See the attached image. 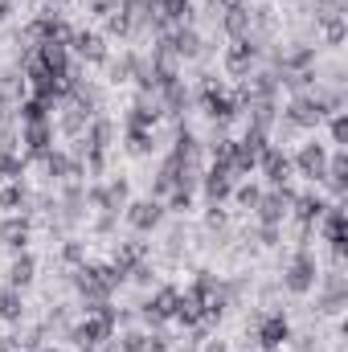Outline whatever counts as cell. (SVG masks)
I'll list each match as a JSON object with an SVG mask.
<instances>
[{"label":"cell","mask_w":348,"mask_h":352,"mask_svg":"<svg viewBox=\"0 0 348 352\" xmlns=\"http://www.w3.org/2000/svg\"><path fill=\"white\" fill-rule=\"evenodd\" d=\"M70 278H74V287H78V295H83V311H94L98 303H111L115 287H119L127 274L115 263H78Z\"/></svg>","instance_id":"6da1fadb"},{"label":"cell","mask_w":348,"mask_h":352,"mask_svg":"<svg viewBox=\"0 0 348 352\" xmlns=\"http://www.w3.org/2000/svg\"><path fill=\"white\" fill-rule=\"evenodd\" d=\"M115 324H119V311H115L111 303H98L94 311H87V316L70 328V340L83 352H94V349H102L107 340H115Z\"/></svg>","instance_id":"7a4b0ae2"},{"label":"cell","mask_w":348,"mask_h":352,"mask_svg":"<svg viewBox=\"0 0 348 352\" xmlns=\"http://www.w3.org/2000/svg\"><path fill=\"white\" fill-rule=\"evenodd\" d=\"M316 283H320V263H316V254H312L307 246H299L295 258H291V266H287V274H283V287H287L291 295H307Z\"/></svg>","instance_id":"3957f363"},{"label":"cell","mask_w":348,"mask_h":352,"mask_svg":"<svg viewBox=\"0 0 348 352\" xmlns=\"http://www.w3.org/2000/svg\"><path fill=\"white\" fill-rule=\"evenodd\" d=\"M201 107H205V115H209L217 127H226L230 119H238V115H242L238 98H234V94H226L221 82H213V78H205V82H201Z\"/></svg>","instance_id":"277c9868"},{"label":"cell","mask_w":348,"mask_h":352,"mask_svg":"<svg viewBox=\"0 0 348 352\" xmlns=\"http://www.w3.org/2000/svg\"><path fill=\"white\" fill-rule=\"evenodd\" d=\"M33 62H37V66H41L45 74L62 78V82H70V78H74L70 45H62V41H37V54H33Z\"/></svg>","instance_id":"5b68a950"},{"label":"cell","mask_w":348,"mask_h":352,"mask_svg":"<svg viewBox=\"0 0 348 352\" xmlns=\"http://www.w3.org/2000/svg\"><path fill=\"white\" fill-rule=\"evenodd\" d=\"M291 201H295V192H291L287 184H274L270 192H262L259 205H254L259 226H283V221H287V213H291Z\"/></svg>","instance_id":"8992f818"},{"label":"cell","mask_w":348,"mask_h":352,"mask_svg":"<svg viewBox=\"0 0 348 352\" xmlns=\"http://www.w3.org/2000/svg\"><path fill=\"white\" fill-rule=\"evenodd\" d=\"M283 119H287V127H320L328 115H324V107H320V98H316L312 90H299V94L287 102Z\"/></svg>","instance_id":"52a82bcc"},{"label":"cell","mask_w":348,"mask_h":352,"mask_svg":"<svg viewBox=\"0 0 348 352\" xmlns=\"http://www.w3.org/2000/svg\"><path fill=\"white\" fill-rule=\"evenodd\" d=\"M164 41H168V50H173L176 62H193V58L205 54V41H201V33H197L193 25H173V29H164Z\"/></svg>","instance_id":"ba28073f"},{"label":"cell","mask_w":348,"mask_h":352,"mask_svg":"<svg viewBox=\"0 0 348 352\" xmlns=\"http://www.w3.org/2000/svg\"><path fill=\"white\" fill-rule=\"evenodd\" d=\"M316 226L324 230V238H328L332 254H336V258H345V254H348V217H345V209H340V205H328V209H324V217H320Z\"/></svg>","instance_id":"9c48e42d"},{"label":"cell","mask_w":348,"mask_h":352,"mask_svg":"<svg viewBox=\"0 0 348 352\" xmlns=\"http://www.w3.org/2000/svg\"><path fill=\"white\" fill-rule=\"evenodd\" d=\"M123 213H127V226H131L135 234H152V230H156V226L164 221V205H160L156 197H144V201H131V205H127Z\"/></svg>","instance_id":"30bf717a"},{"label":"cell","mask_w":348,"mask_h":352,"mask_svg":"<svg viewBox=\"0 0 348 352\" xmlns=\"http://www.w3.org/2000/svg\"><path fill=\"white\" fill-rule=\"evenodd\" d=\"M262 54L259 37L250 33V37H238V41H230V50H226V70L234 74V78H246L250 74V62Z\"/></svg>","instance_id":"8fae6325"},{"label":"cell","mask_w":348,"mask_h":352,"mask_svg":"<svg viewBox=\"0 0 348 352\" xmlns=\"http://www.w3.org/2000/svg\"><path fill=\"white\" fill-rule=\"evenodd\" d=\"M21 144H25V160H41L50 148H54V119H41V123H25L21 127Z\"/></svg>","instance_id":"7c38bea8"},{"label":"cell","mask_w":348,"mask_h":352,"mask_svg":"<svg viewBox=\"0 0 348 352\" xmlns=\"http://www.w3.org/2000/svg\"><path fill=\"white\" fill-rule=\"evenodd\" d=\"M291 168L299 176H307V180H324V168H328V148L324 144H303L299 152H295V160H291Z\"/></svg>","instance_id":"4fadbf2b"},{"label":"cell","mask_w":348,"mask_h":352,"mask_svg":"<svg viewBox=\"0 0 348 352\" xmlns=\"http://www.w3.org/2000/svg\"><path fill=\"white\" fill-rule=\"evenodd\" d=\"M87 201L94 209H102V213H119V209H127V180H111V184H94L87 192Z\"/></svg>","instance_id":"5bb4252c"},{"label":"cell","mask_w":348,"mask_h":352,"mask_svg":"<svg viewBox=\"0 0 348 352\" xmlns=\"http://www.w3.org/2000/svg\"><path fill=\"white\" fill-rule=\"evenodd\" d=\"M254 340H259V349L279 352L287 340H291V324H287V316H283V311H270V316H262V324H259V332H254Z\"/></svg>","instance_id":"9a60e30c"},{"label":"cell","mask_w":348,"mask_h":352,"mask_svg":"<svg viewBox=\"0 0 348 352\" xmlns=\"http://www.w3.org/2000/svg\"><path fill=\"white\" fill-rule=\"evenodd\" d=\"M324 209H328V201H324L316 188H312V192H299V197L291 201V213L299 217V230H303V238L316 230V221L324 217Z\"/></svg>","instance_id":"2e32d148"},{"label":"cell","mask_w":348,"mask_h":352,"mask_svg":"<svg viewBox=\"0 0 348 352\" xmlns=\"http://www.w3.org/2000/svg\"><path fill=\"white\" fill-rule=\"evenodd\" d=\"M41 164H45V176H50V180H78V176L87 173L83 160L70 156V152H62V148H50V152L41 156Z\"/></svg>","instance_id":"e0dca14e"},{"label":"cell","mask_w":348,"mask_h":352,"mask_svg":"<svg viewBox=\"0 0 348 352\" xmlns=\"http://www.w3.org/2000/svg\"><path fill=\"white\" fill-rule=\"evenodd\" d=\"M176 299H180V291L176 287H160L144 307H140V316H144V324H164V320H173V311H176Z\"/></svg>","instance_id":"ac0fdd59"},{"label":"cell","mask_w":348,"mask_h":352,"mask_svg":"<svg viewBox=\"0 0 348 352\" xmlns=\"http://www.w3.org/2000/svg\"><path fill=\"white\" fill-rule=\"evenodd\" d=\"M259 168H262V176H266V184H270V188H274V184H287L291 173H295V168H291V156H287L283 148H274V144L259 156Z\"/></svg>","instance_id":"d6986e66"},{"label":"cell","mask_w":348,"mask_h":352,"mask_svg":"<svg viewBox=\"0 0 348 352\" xmlns=\"http://www.w3.org/2000/svg\"><path fill=\"white\" fill-rule=\"evenodd\" d=\"M160 98L156 94H140L135 102H131V111H127V127H140V131H156V123H160Z\"/></svg>","instance_id":"ffe728a7"},{"label":"cell","mask_w":348,"mask_h":352,"mask_svg":"<svg viewBox=\"0 0 348 352\" xmlns=\"http://www.w3.org/2000/svg\"><path fill=\"white\" fill-rule=\"evenodd\" d=\"M173 340L160 332H123L119 336V352H168Z\"/></svg>","instance_id":"44dd1931"},{"label":"cell","mask_w":348,"mask_h":352,"mask_svg":"<svg viewBox=\"0 0 348 352\" xmlns=\"http://www.w3.org/2000/svg\"><path fill=\"white\" fill-rule=\"evenodd\" d=\"M201 188H205V201H209V205H221V201L234 192V176L226 173V168H213V164H209V168L201 173Z\"/></svg>","instance_id":"7402d4cb"},{"label":"cell","mask_w":348,"mask_h":352,"mask_svg":"<svg viewBox=\"0 0 348 352\" xmlns=\"http://www.w3.org/2000/svg\"><path fill=\"white\" fill-rule=\"evenodd\" d=\"M70 50H74L78 58H87V62H107V41H102V33H94V29H74Z\"/></svg>","instance_id":"603a6c76"},{"label":"cell","mask_w":348,"mask_h":352,"mask_svg":"<svg viewBox=\"0 0 348 352\" xmlns=\"http://www.w3.org/2000/svg\"><path fill=\"white\" fill-rule=\"evenodd\" d=\"M148 4H152V16H156L160 29L164 25H184L188 12H193V0H148Z\"/></svg>","instance_id":"cb8c5ba5"},{"label":"cell","mask_w":348,"mask_h":352,"mask_svg":"<svg viewBox=\"0 0 348 352\" xmlns=\"http://www.w3.org/2000/svg\"><path fill=\"white\" fill-rule=\"evenodd\" d=\"M324 184L336 192V197H345L348 192V152L345 148H336L332 156H328V168H324Z\"/></svg>","instance_id":"d4e9b609"},{"label":"cell","mask_w":348,"mask_h":352,"mask_svg":"<svg viewBox=\"0 0 348 352\" xmlns=\"http://www.w3.org/2000/svg\"><path fill=\"white\" fill-rule=\"evenodd\" d=\"M144 258H148V242H119V246H115V258H111V263L119 266L123 274H131L135 266H144Z\"/></svg>","instance_id":"484cf974"},{"label":"cell","mask_w":348,"mask_h":352,"mask_svg":"<svg viewBox=\"0 0 348 352\" xmlns=\"http://www.w3.org/2000/svg\"><path fill=\"white\" fill-rule=\"evenodd\" d=\"M345 299H348L345 274H340V270H332V274L324 278V299H320V307H324V311H340V307H345Z\"/></svg>","instance_id":"4316f807"},{"label":"cell","mask_w":348,"mask_h":352,"mask_svg":"<svg viewBox=\"0 0 348 352\" xmlns=\"http://www.w3.org/2000/svg\"><path fill=\"white\" fill-rule=\"evenodd\" d=\"M176 176H180V160L168 152V156H164V164L156 168V180H152V197H156V201H160V197H168V192L176 188Z\"/></svg>","instance_id":"83f0119b"},{"label":"cell","mask_w":348,"mask_h":352,"mask_svg":"<svg viewBox=\"0 0 348 352\" xmlns=\"http://www.w3.org/2000/svg\"><path fill=\"white\" fill-rule=\"evenodd\" d=\"M0 242L8 246V250H25V242H29V221L25 217H8V221H0Z\"/></svg>","instance_id":"f1b7e54d"},{"label":"cell","mask_w":348,"mask_h":352,"mask_svg":"<svg viewBox=\"0 0 348 352\" xmlns=\"http://www.w3.org/2000/svg\"><path fill=\"white\" fill-rule=\"evenodd\" d=\"M33 274H37V258L21 250V254L12 258V266H8V287H17V291H21V287H29V283H33Z\"/></svg>","instance_id":"f546056e"},{"label":"cell","mask_w":348,"mask_h":352,"mask_svg":"<svg viewBox=\"0 0 348 352\" xmlns=\"http://www.w3.org/2000/svg\"><path fill=\"white\" fill-rule=\"evenodd\" d=\"M0 320L4 324H21L25 320V299L17 287H0Z\"/></svg>","instance_id":"4dcf8cb0"},{"label":"cell","mask_w":348,"mask_h":352,"mask_svg":"<svg viewBox=\"0 0 348 352\" xmlns=\"http://www.w3.org/2000/svg\"><path fill=\"white\" fill-rule=\"evenodd\" d=\"M221 29H226V37H230V41H238V37H250V33H254V25H250V12H246V8L221 12Z\"/></svg>","instance_id":"1f68e13d"},{"label":"cell","mask_w":348,"mask_h":352,"mask_svg":"<svg viewBox=\"0 0 348 352\" xmlns=\"http://www.w3.org/2000/svg\"><path fill=\"white\" fill-rule=\"evenodd\" d=\"M50 102H41V98H21L17 102V119H21V127L25 123H41V119H50Z\"/></svg>","instance_id":"d6a6232c"},{"label":"cell","mask_w":348,"mask_h":352,"mask_svg":"<svg viewBox=\"0 0 348 352\" xmlns=\"http://www.w3.org/2000/svg\"><path fill=\"white\" fill-rule=\"evenodd\" d=\"M152 148H156V131L127 127V152H131V156H152Z\"/></svg>","instance_id":"836d02e7"},{"label":"cell","mask_w":348,"mask_h":352,"mask_svg":"<svg viewBox=\"0 0 348 352\" xmlns=\"http://www.w3.org/2000/svg\"><path fill=\"white\" fill-rule=\"evenodd\" d=\"M135 70H140V54H123L119 62H111V82H127L135 78Z\"/></svg>","instance_id":"e575fe53"},{"label":"cell","mask_w":348,"mask_h":352,"mask_svg":"<svg viewBox=\"0 0 348 352\" xmlns=\"http://www.w3.org/2000/svg\"><path fill=\"white\" fill-rule=\"evenodd\" d=\"M238 144H242V148H246V152H250V156L259 160L262 152L270 148V135H266V131H259V127H250V123H246V135H242Z\"/></svg>","instance_id":"d590c367"},{"label":"cell","mask_w":348,"mask_h":352,"mask_svg":"<svg viewBox=\"0 0 348 352\" xmlns=\"http://www.w3.org/2000/svg\"><path fill=\"white\" fill-rule=\"evenodd\" d=\"M0 176L4 180H21L25 176V156H12V148H0Z\"/></svg>","instance_id":"8d00e7d4"},{"label":"cell","mask_w":348,"mask_h":352,"mask_svg":"<svg viewBox=\"0 0 348 352\" xmlns=\"http://www.w3.org/2000/svg\"><path fill=\"white\" fill-rule=\"evenodd\" d=\"M25 201H29L25 184L21 180H8V188L0 192V209H25Z\"/></svg>","instance_id":"74e56055"},{"label":"cell","mask_w":348,"mask_h":352,"mask_svg":"<svg viewBox=\"0 0 348 352\" xmlns=\"http://www.w3.org/2000/svg\"><path fill=\"white\" fill-rule=\"evenodd\" d=\"M193 192H197V188L176 184L173 192H168V209H173V213H188V209H193Z\"/></svg>","instance_id":"f35d334b"},{"label":"cell","mask_w":348,"mask_h":352,"mask_svg":"<svg viewBox=\"0 0 348 352\" xmlns=\"http://www.w3.org/2000/svg\"><path fill=\"white\" fill-rule=\"evenodd\" d=\"M230 197H234V201H238V205H242V209H250V213H254V205H259L262 188H259V184H238V188H234V192H230Z\"/></svg>","instance_id":"ab89813d"},{"label":"cell","mask_w":348,"mask_h":352,"mask_svg":"<svg viewBox=\"0 0 348 352\" xmlns=\"http://www.w3.org/2000/svg\"><path fill=\"white\" fill-rule=\"evenodd\" d=\"M324 37H328L332 45H340V41H345V12H332V16H324Z\"/></svg>","instance_id":"60d3db41"},{"label":"cell","mask_w":348,"mask_h":352,"mask_svg":"<svg viewBox=\"0 0 348 352\" xmlns=\"http://www.w3.org/2000/svg\"><path fill=\"white\" fill-rule=\"evenodd\" d=\"M328 131H332V144H336V148H348V115H345V111H336V115H332Z\"/></svg>","instance_id":"b9f144b4"},{"label":"cell","mask_w":348,"mask_h":352,"mask_svg":"<svg viewBox=\"0 0 348 352\" xmlns=\"http://www.w3.org/2000/svg\"><path fill=\"white\" fill-rule=\"evenodd\" d=\"M209 12H234V8H246V0H201Z\"/></svg>","instance_id":"7bdbcfd3"},{"label":"cell","mask_w":348,"mask_h":352,"mask_svg":"<svg viewBox=\"0 0 348 352\" xmlns=\"http://www.w3.org/2000/svg\"><path fill=\"white\" fill-rule=\"evenodd\" d=\"M62 258H66L70 266L87 263V258H83V242H66V246H62Z\"/></svg>","instance_id":"ee69618b"},{"label":"cell","mask_w":348,"mask_h":352,"mask_svg":"<svg viewBox=\"0 0 348 352\" xmlns=\"http://www.w3.org/2000/svg\"><path fill=\"white\" fill-rule=\"evenodd\" d=\"M279 234H283V226H262V230H259L262 246H279Z\"/></svg>","instance_id":"f6af8a7d"},{"label":"cell","mask_w":348,"mask_h":352,"mask_svg":"<svg viewBox=\"0 0 348 352\" xmlns=\"http://www.w3.org/2000/svg\"><path fill=\"white\" fill-rule=\"evenodd\" d=\"M205 221H209V230H221V226H226V213H221V205H209V217H205Z\"/></svg>","instance_id":"bcb514c9"},{"label":"cell","mask_w":348,"mask_h":352,"mask_svg":"<svg viewBox=\"0 0 348 352\" xmlns=\"http://www.w3.org/2000/svg\"><path fill=\"white\" fill-rule=\"evenodd\" d=\"M0 352H21V340H12V336H0Z\"/></svg>","instance_id":"7dc6e473"},{"label":"cell","mask_w":348,"mask_h":352,"mask_svg":"<svg viewBox=\"0 0 348 352\" xmlns=\"http://www.w3.org/2000/svg\"><path fill=\"white\" fill-rule=\"evenodd\" d=\"M201 352H226V340H201Z\"/></svg>","instance_id":"c3c4849f"},{"label":"cell","mask_w":348,"mask_h":352,"mask_svg":"<svg viewBox=\"0 0 348 352\" xmlns=\"http://www.w3.org/2000/svg\"><path fill=\"white\" fill-rule=\"evenodd\" d=\"M8 12H12V0H0V21H8Z\"/></svg>","instance_id":"681fc988"},{"label":"cell","mask_w":348,"mask_h":352,"mask_svg":"<svg viewBox=\"0 0 348 352\" xmlns=\"http://www.w3.org/2000/svg\"><path fill=\"white\" fill-rule=\"evenodd\" d=\"M33 352H58V349H33Z\"/></svg>","instance_id":"f907efd6"},{"label":"cell","mask_w":348,"mask_h":352,"mask_svg":"<svg viewBox=\"0 0 348 352\" xmlns=\"http://www.w3.org/2000/svg\"><path fill=\"white\" fill-rule=\"evenodd\" d=\"M262 352H270V349H262Z\"/></svg>","instance_id":"816d5d0a"}]
</instances>
